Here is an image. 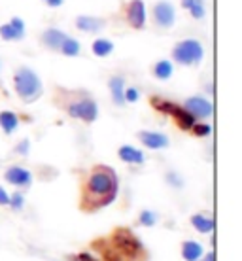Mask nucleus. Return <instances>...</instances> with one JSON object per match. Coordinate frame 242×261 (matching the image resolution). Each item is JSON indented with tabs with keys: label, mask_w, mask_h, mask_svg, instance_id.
<instances>
[{
	"label": "nucleus",
	"mask_w": 242,
	"mask_h": 261,
	"mask_svg": "<svg viewBox=\"0 0 242 261\" xmlns=\"http://www.w3.org/2000/svg\"><path fill=\"white\" fill-rule=\"evenodd\" d=\"M118 188L119 182L116 170L112 167H104V165L95 167L89 178H87V182H85L84 208L97 210L102 208V206H108L118 195Z\"/></svg>",
	"instance_id": "1"
},
{
	"label": "nucleus",
	"mask_w": 242,
	"mask_h": 261,
	"mask_svg": "<svg viewBox=\"0 0 242 261\" xmlns=\"http://www.w3.org/2000/svg\"><path fill=\"white\" fill-rule=\"evenodd\" d=\"M13 87H15L17 97L26 105L36 102L42 97V93H44V85H42L40 76L29 66H21V68L15 70V74H13Z\"/></svg>",
	"instance_id": "2"
},
{
	"label": "nucleus",
	"mask_w": 242,
	"mask_h": 261,
	"mask_svg": "<svg viewBox=\"0 0 242 261\" xmlns=\"http://www.w3.org/2000/svg\"><path fill=\"white\" fill-rule=\"evenodd\" d=\"M204 57V46L197 38H185L172 47V59L182 66L199 65Z\"/></svg>",
	"instance_id": "3"
},
{
	"label": "nucleus",
	"mask_w": 242,
	"mask_h": 261,
	"mask_svg": "<svg viewBox=\"0 0 242 261\" xmlns=\"http://www.w3.org/2000/svg\"><path fill=\"white\" fill-rule=\"evenodd\" d=\"M151 105H153V108H155V110L172 116V118L176 119L178 127H180V129H183V130H191L193 123L197 121V119L193 118V116H191L190 112L185 110L183 106H178V105H174V102H170V100L153 97V98H151Z\"/></svg>",
	"instance_id": "4"
},
{
	"label": "nucleus",
	"mask_w": 242,
	"mask_h": 261,
	"mask_svg": "<svg viewBox=\"0 0 242 261\" xmlns=\"http://www.w3.org/2000/svg\"><path fill=\"white\" fill-rule=\"evenodd\" d=\"M68 116L74 119H82L85 123H93L98 118V105L95 98L91 97H82L68 105Z\"/></svg>",
	"instance_id": "5"
},
{
	"label": "nucleus",
	"mask_w": 242,
	"mask_h": 261,
	"mask_svg": "<svg viewBox=\"0 0 242 261\" xmlns=\"http://www.w3.org/2000/svg\"><path fill=\"white\" fill-rule=\"evenodd\" d=\"M114 242H116L119 252L127 255V257H137V255L144 254V248H142L140 241L127 229H118L116 235H114Z\"/></svg>",
	"instance_id": "6"
},
{
	"label": "nucleus",
	"mask_w": 242,
	"mask_h": 261,
	"mask_svg": "<svg viewBox=\"0 0 242 261\" xmlns=\"http://www.w3.org/2000/svg\"><path fill=\"white\" fill-rule=\"evenodd\" d=\"M153 23L159 27V29H172L174 23H176V10L174 6L167 2V0H159L157 4L153 6Z\"/></svg>",
	"instance_id": "7"
},
{
	"label": "nucleus",
	"mask_w": 242,
	"mask_h": 261,
	"mask_svg": "<svg viewBox=\"0 0 242 261\" xmlns=\"http://www.w3.org/2000/svg\"><path fill=\"white\" fill-rule=\"evenodd\" d=\"M183 108L190 112L195 119H208L212 114H214V105L210 102L208 98L201 97V95H195V97H190L185 102H183Z\"/></svg>",
	"instance_id": "8"
},
{
	"label": "nucleus",
	"mask_w": 242,
	"mask_h": 261,
	"mask_svg": "<svg viewBox=\"0 0 242 261\" xmlns=\"http://www.w3.org/2000/svg\"><path fill=\"white\" fill-rule=\"evenodd\" d=\"M127 21L132 29H144L146 21H148V15H146V4L144 0H131L129 6H127Z\"/></svg>",
	"instance_id": "9"
},
{
	"label": "nucleus",
	"mask_w": 242,
	"mask_h": 261,
	"mask_svg": "<svg viewBox=\"0 0 242 261\" xmlns=\"http://www.w3.org/2000/svg\"><path fill=\"white\" fill-rule=\"evenodd\" d=\"M0 38L6 42H19L25 38V21L21 17H12L10 23L0 25Z\"/></svg>",
	"instance_id": "10"
},
{
	"label": "nucleus",
	"mask_w": 242,
	"mask_h": 261,
	"mask_svg": "<svg viewBox=\"0 0 242 261\" xmlns=\"http://www.w3.org/2000/svg\"><path fill=\"white\" fill-rule=\"evenodd\" d=\"M4 178H6L8 184H12L15 188H29L33 184V174L31 170H26L25 167H19V165H13L4 172Z\"/></svg>",
	"instance_id": "11"
},
{
	"label": "nucleus",
	"mask_w": 242,
	"mask_h": 261,
	"mask_svg": "<svg viewBox=\"0 0 242 261\" xmlns=\"http://www.w3.org/2000/svg\"><path fill=\"white\" fill-rule=\"evenodd\" d=\"M138 140L150 150H165V148H169L170 144L169 137L165 133H159V130H140Z\"/></svg>",
	"instance_id": "12"
},
{
	"label": "nucleus",
	"mask_w": 242,
	"mask_h": 261,
	"mask_svg": "<svg viewBox=\"0 0 242 261\" xmlns=\"http://www.w3.org/2000/svg\"><path fill=\"white\" fill-rule=\"evenodd\" d=\"M68 34L65 33V31H61V29H57V27H49V29H46L44 33H42V44L47 47V49H51V51H59L61 44H63V40L66 38Z\"/></svg>",
	"instance_id": "13"
},
{
	"label": "nucleus",
	"mask_w": 242,
	"mask_h": 261,
	"mask_svg": "<svg viewBox=\"0 0 242 261\" xmlns=\"http://www.w3.org/2000/svg\"><path fill=\"white\" fill-rule=\"evenodd\" d=\"M106 27V19L102 17H95V15H79L76 19V29L82 33H100Z\"/></svg>",
	"instance_id": "14"
},
{
	"label": "nucleus",
	"mask_w": 242,
	"mask_h": 261,
	"mask_svg": "<svg viewBox=\"0 0 242 261\" xmlns=\"http://www.w3.org/2000/svg\"><path fill=\"white\" fill-rule=\"evenodd\" d=\"M108 87H110L114 105L123 106L125 105V78L123 76H112L110 82H108Z\"/></svg>",
	"instance_id": "15"
},
{
	"label": "nucleus",
	"mask_w": 242,
	"mask_h": 261,
	"mask_svg": "<svg viewBox=\"0 0 242 261\" xmlns=\"http://www.w3.org/2000/svg\"><path fill=\"white\" fill-rule=\"evenodd\" d=\"M118 155L121 161L129 165H142L146 161V155L142 150H137V148H132V146H121L118 150Z\"/></svg>",
	"instance_id": "16"
},
{
	"label": "nucleus",
	"mask_w": 242,
	"mask_h": 261,
	"mask_svg": "<svg viewBox=\"0 0 242 261\" xmlns=\"http://www.w3.org/2000/svg\"><path fill=\"white\" fill-rule=\"evenodd\" d=\"M182 255L185 261H197L204 255V248L201 242L197 241H185L182 244Z\"/></svg>",
	"instance_id": "17"
},
{
	"label": "nucleus",
	"mask_w": 242,
	"mask_h": 261,
	"mask_svg": "<svg viewBox=\"0 0 242 261\" xmlns=\"http://www.w3.org/2000/svg\"><path fill=\"white\" fill-rule=\"evenodd\" d=\"M0 127H2V130H4L6 135L15 133L17 127H19V118H17V114H13V112H10V110L0 112Z\"/></svg>",
	"instance_id": "18"
},
{
	"label": "nucleus",
	"mask_w": 242,
	"mask_h": 261,
	"mask_svg": "<svg viewBox=\"0 0 242 261\" xmlns=\"http://www.w3.org/2000/svg\"><path fill=\"white\" fill-rule=\"evenodd\" d=\"M191 225L199 231V233H212L214 231V218H208L204 214H193L191 216Z\"/></svg>",
	"instance_id": "19"
},
{
	"label": "nucleus",
	"mask_w": 242,
	"mask_h": 261,
	"mask_svg": "<svg viewBox=\"0 0 242 261\" xmlns=\"http://www.w3.org/2000/svg\"><path fill=\"white\" fill-rule=\"evenodd\" d=\"M59 51L66 57H78L79 53H82V44H79V40L72 38V36H66L63 40V44H61Z\"/></svg>",
	"instance_id": "20"
},
{
	"label": "nucleus",
	"mask_w": 242,
	"mask_h": 261,
	"mask_svg": "<svg viewBox=\"0 0 242 261\" xmlns=\"http://www.w3.org/2000/svg\"><path fill=\"white\" fill-rule=\"evenodd\" d=\"M91 49H93V53H95L97 57L104 59V57L112 55V51H114V42H112V40H108V38H97L95 42H93Z\"/></svg>",
	"instance_id": "21"
},
{
	"label": "nucleus",
	"mask_w": 242,
	"mask_h": 261,
	"mask_svg": "<svg viewBox=\"0 0 242 261\" xmlns=\"http://www.w3.org/2000/svg\"><path fill=\"white\" fill-rule=\"evenodd\" d=\"M172 74H174V66H172L170 61L161 59L153 65V76H155L157 80H163L165 82V80H169Z\"/></svg>",
	"instance_id": "22"
},
{
	"label": "nucleus",
	"mask_w": 242,
	"mask_h": 261,
	"mask_svg": "<svg viewBox=\"0 0 242 261\" xmlns=\"http://www.w3.org/2000/svg\"><path fill=\"white\" fill-rule=\"evenodd\" d=\"M138 222H140V225H144V227H151V225L157 223V214L151 212V210H142L140 216H138Z\"/></svg>",
	"instance_id": "23"
},
{
	"label": "nucleus",
	"mask_w": 242,
	"mask_h": 261,
	"mask_svg": "<svg viewBox=\"0 0 242 261\" xmlns=\"http://www.w3.org/2000/svg\"><path fill=\"white\" fill-rule=\"evenodd\" d=\"M190 13H191V17H195V19H204V15H206L204 0H197L195 4L190 8Z\"/></svg>",
	"instance_id": "24"
},
{
	"label": "nucleus",
	"mask_w": 242,
	"mask_h": 261,
	"mask_svg": "<svg viewBox=\"0 0 242 261\" xmlns=\"http://www.w3.org/2000/svg\"><path fill=\"white\" fill-rule=\"evenodd\" d=\"M10 206L13 210H23V206H25V195L21 191H15L13 195H10Z\"/></svg>",
	"instance_id": "25"
},
{
	"label": "nucleus",
	"mask_w": 242,
	"mask_h": 261,
	"mask_svg": "<svg viewBox=\"0 0 242 261\" xmlns=\"http://www.w3.org/2000/svg\"><path fill=\"white\" fill-rule=\"evenodd\" d=\"M191 130H193V135H197V137H208L210 133H212V127L208 123H197L195 121Z\"/></svg>",
	"instance_id": "26"
},
{
	"label": "nucleus",
	"mask_w": 242,
	"mask_h": 261,
	"mask_svg": "<svg viewBox=\"0 0 242 261\" xmlns=\"http://www.w3.org/2000/svg\"><path fill=\"white\" fill-rule=\"evenodd\" d=\"M138 98H140V91H138L137 87H129V89H125V102H137Z\"/></svg>",
	"instance_id": "27"
},
{
	"label": "nucleus",
	"mask_w": 242,
	"mask_h": 261,
	"mask_svg": "<svg viewBox=\"0 0 242 261\" xmlns=\"http://www.w3.org/2000/svg\"><path fill=\"white\" fill-rule=\"evenodd\" d=\"M167 182H169L172 188H182L183 186V180L178 176L176 172H169V174H167Z\"/></svg>",
	"instance_id": "28"
},
{
	"label": "nucleus",
	"mask_w": 242,
	"mask_h": 261,
	"mask_svg": "<svg viewBox=\"0 0 242 261\" xmlns=\"http://www.w3.org/2000/svg\"><path fill=\"white\" fill-rule=\"evenodd\" d=\"M29 150H31V142L29 140H21L17 146H15V153H19V155H26L29 153Z\"/></svg>",
	"instance_id": "29"
},
{
	"label": "nucleus",
	"mask_w": 242,
	"mask_h": 261,
	"mask_svg": "<svg viewBox=\"0 0 242 261\" xmlns=\"http://www.w3.org/2000/svg\"><path fill=\"white\" fill-rule=\"evenodd\" d=\"M10 204V195H8V191L0 186V206H6Z\"/></svg>",
	"instance_id": "30"
},
{
	"label": "nucleus",
	"mask_w": 242,
	"mask_h": 261,
	"mask_svg": "<svg viewBox=\"0 0 242 261\" xmlns=\"http://www.w3.org/2000/svg\"><path fill=\"white\" fill-rule=\"evenodd\" d=\"M42 2L49 8H61L63 4H65V0H42Z\"/></svg>",
	"instance_id": "31"
},
{
	"label": "nucleus",
	"mask_w": 242,
	"mask_h": 261,
	"mask_svg": "<svg viewBox=\"0 0 242 261\" xmlns=\"http://www.w3.org/2000/svg\"><path fill=\"white\" fill-rule=\"evenodd\" d=\"M78 259H79V261H97V259H95V257H93V255L85 254V252H84V254H79Z\"/></svg>",
	"instance_id": "32"
},
{
	"label": "nucleus",
	"mask_w": 242,
	"mask_h": 261,
	"mask_svg": "<svg viewBox=\"0 0 242 261\" xmlns=\"http://www.w3.org/2000/svg\"><path fill=\"white\" fill-rule=\"evenodd\" d=\"M197 261H216V255H214V252H210V254H206L204 257H201V259Z\"/></svg>",
	"instance_id": "33"
},
{
	"label": "nucleus",
	"mask_w": 242,
	"mask_h": 261,
	"mask_svg": "<svg viewBox=\"0 0 242 261\" xmlns=\"http://www.w3.org/2000/svg\"><path fill=\"white\" fill-rule=\"evenodd\" d=\"M197 0H182V8H185V10H190L193 4H195Z\"/></svg>",
	"instance_id": "34"
},
{
	"label": "nucleus",
	"mask_w": 242,
	"mask_h": 261,
	"mask_svg": "<svg viewBox=\"0 0 242 261\" xmlns=\"http://www.w3.org/2000/svg\"><path fill=\"white\" fill-rule=\"evenodd\" d=\"M0 68H2V63H0Z\"/></svg>",
	"instance_id": "35"
}]
</instances>
